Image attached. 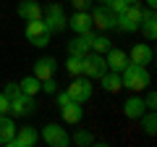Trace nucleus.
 Wrapping results in <instances>:
<instances>
[{"instance_id":"nucleus-1","label":"nucleus","mask_w":157,"mask_h":147,"mask_svg":"<svg viewBox=\"0 0 157 147\" xmlns=\"http://www.w3.org/2000/svg\"><path fill=\"white\" fill-rule=\"evenodd\" d=\"M121 81H123V89H128V92H144V89H149V84H152V76H149V71H147V66H139V63H126V68L121 71Z\"/></svg>"},{"instance_id":"nucleus-2","label":"nucleus","mask_w":157,"mask_h":147,"mask_svg":"<svg viewBox=\"0 0 157 147\" xmlns=\"http://www.w3.org/2000/svg\"><path fill=\"white\" fill-rule=\"evenodd\" d=\"M139 24H141V8L139 6H126L121 13H115V29L123 34L139 32Z\"/></svg>"},{"instance_id":"nucleus-3","label":"nucleus","mask_w":157,"mask_h":147,"mask_svg":"<svg viewBox=\"0 0 157 147\" xmlns=\"http://www.w3.org/2000/svg\"><path fill=\"white\" fill-rule=\"evenodd\" d=\"M26 40H29V45H34V47H47L50 45V29H47V24H45V18H34V21H26Z\"/></svg>"},{"instance_id":"nucleus-4","label":"nucleus","mask_w":157,"mask_h":147,"mask_svg":"<svg viewBox=\"0 0 157 147\" xmlns=\"http://www.w3.org/2000/svg\"><path fill=\"white\" fill-rule=\"evenodd\" d=\"M105 71H107L105 55H100V53H92V50H89L84 58H81V76H86V79H100Z\"/></svg>"},{"instance_id":"nucleus-5","label":"nucleus","mask_w":157,"mask_h":147,"mask_svg":"<svg viewBox=\"0 0 157 147\" xmlns=\"http://www.w3.org/2000/svg\"><path fill=\"white\" fill-rule=\"evenodd\" d=\"M34 110H37V105H34V97L32 95L18 92V95L8 97V113L16 116V118H26V116H32Z\"/></svg>"},{"instance_id":"nucleus-6","label":"nucleus","mask_w":157,"mask_h":147,"mask_svg":"<svg viewBox=\"0 0 157 147\" xmlns=\"http://www.w3.org/2000/svg\"><path fill=\"white\" fill-rule=\"evenodd\" d=\"M42 18H45L50 34H60L63 29H68V18H66V13H63V8L58 6V3L47 6L45 11H42Z\"/></svg>"},{"instance_id":"nucleus-7","label":"nucleus","mask_w":157,"mask_h":147,"mask_svg":"<svg viewBox=\"0 0 157 147\" xmlns=\"http://www.w3.org/2000/svg\"><path fill=\"white\" fill-rule=\"evenodd\" d=\"M66 92H68V97H71L73 102H81V105H84L92 97V81L86 79V76H76V79L66 87Z\"/></svg>"},{"instance_id":"nucleus-8","label":"nucleus","mask_w":157,"mask_h":147,"mask_svg":"<svg viewBox=\"0 0 157 147\" xmlns=\"http://www.w3.org/2000/svg\"><path fill=\"white\" fill-rule=\"evenodd\" d=\"M42 139H45L50 147H68V145H71V137H68V131L63 129V126H58V124H47V126H42Z\"/></svg>"},{"instance_id":"nucleus-9","label":"nucleus","mask_w":157,"mask_h":147,"mask_svg":"<svg viewBox=\"0 0 157 147\" xmlns=\"http://www.w3.org/2000/svg\"><path fill=\"white\" fill-rule=\"evenodd\" d=\"M89 18H92V26H94V29H100V32L115 29V13H113L107 6H97L94 11L89 13Z\"/></svg>"},{"instance_id":"nucleus-10","label":"nucleus","mask_w":157,"mask_h":147,"mask_svg":"<svg viewBox=\"0 0 157 147\" xmlns=\"http://www.w3.org/2000/svg\"><path fill=\"white\" fill-rule=\"evenodd\" d=\"M39 142V134H37V126H18L16 129V137H13L11 147H34Z\"/></svg>"},{"instance_id":"nucleus-11","label":"nucleus","mask_w":157,"mask_h":147,"mask_svg":"<svg viewBox=\"0 0 157 147\" xmlns=\"http://www.w3.org/2000/svg\"><path fill=\"white\" fill-rule=\"evenodd\" d=\"M68 29L73 34H92V18H89V11H76L71 18H68Z\"/></svg>"},{"instance_id":"nucleus-12","label":"nucleus","mask_w":157,"mask_h":147,"mask_svg":"<svg viewBox=\"0 0 157 147\" xmlns=\"http://www.w3.org/2000/svg\"><path fill=\"white\" fill-rule=\"evenodd\" d=\"M55 71H58V61H55V58H50V55L37 58V63H34V76H37L39 81L52 79V76H55Z\"/></svg>"},{"instance_id":"nucleus-13","label":"nucleus","mask_w":157,"mask_h":147,"mask_svg":"<svg viewBox=\"0 0 157 147\" xmlns=\"http://www.w3.org/2000/svg\"><path fill=\"white\" fill-rule=\"evenodd\" d=\"M128 61L131 63H139V66H149L152 61H155V50H152V45H134L128 53Z\"/></svg>"},{"instance_id":"nucleus-14","label":"nucleus","mask_w":157,"mask_h":147,"mask_svg":"<svg viewBox=\"0 0 157 147\" xmlns=\"http://www.w3.org/2000/svg\"><path fill=\"white\" fill-rule=\"evenodd\" d=\"M105 63H107V71L121 74V71L126 68V63H128V53L118 50V47H110V50H107V55H105Z\"/></svg>"},{"instance_id":"nucleus-15","label":"nucleus","mask_w":157,"mask_h":147,"mask_svg":"<svg viewBox=\"0 0 157 147\" xmlns=\"http://www.w3.org/2000/svg\"><path fill=\"white\" fill-rule=\"evenodd\" d=\"M18 18H24V21H34V18H42V6H39L37 0H21L16 8Z\"/></svg>"},{"instance_id":"nucleus-16","label":"nucleus","mask_w":157,"mask_h":147,"mask_svg":"<svg viewBox=\"0 0 157 147\" xmlns=\"http://www.w3.org/2000/svg\"><path fill=\"white\" fill-rule=\"evenodd\" d=\"M60 113H63V121L71 126H78L81 124V118H84V108H81V102H66V105L60 108Z\"/></svg>"},{"instance_id":"nucleus-17","label":"nucleus","mask_w":157,"mask_h":147,"mask_svg":"<svg viewBox=\"0 0 157 147\" xmlns=\"http://www.w3.org/2000/svg\"><path fill=\"white\" fill-rule=\"evenodd\" d=\"M139 29L144 32L147 42H152L157 37V18H155V8H149V11H141V24Z\"/></svg>"},{"instance_id":"nucleus-18","label":"nucleus","mask_w":157,"mask_h":147,"mask_svg":"<svg viewBox=\"0 0 157 147\" xmlns=\"http://www.w3.org/2000/svg\"><path fill=\"white\" fill-rule=\"evenodd\" d=\"M144 110H147L144 97H139V95L128 97V100L123 102V116H126V118H141V116H144Z\"/></svg>"},{"instance_id":"nucleus-19","label":"nucleus","mask_w":157,"mask_h":147,"mask_svg":"<svg viewBox=\"0 0 157 147\" xmlns=\"http://www.w3.org/2000/svg\"><path fill=\"white\" fill-rule=\"evenodd\" d=\"M13 137H16V121H13L8 113H6V116H0V145L11 147Z\"/></svg>"},{"instance_id":"nucleus-20","label":"nucleus","mask_w":157,"mask_h":147,"mask_svg":"<svg viewBox=\"0 0 157 147\" xmlns=\"http://www.w3.org/2000/svg\"><path fill=\"white\" fill-rule=\"evenodd\" d=\"M66 50H68V55H81L84 58L86 53H89V34H76V37L66 45Z\"/></svg>"},{"instance_id":"nucleus-21","label":"nucleus","mask_w":157,"mask_h":147,"mask_svg":"<svg viewBox=\"0 0 157 147\" xmlns=\"http://www.w3.org/2000/svg\"><path fill=\"white\" fill-rule=\"evenodd\" d=\"M100 84H102V89H105V92H110V95H115V92H121V89H123L121 74H115V71H105V74L100 76Z\"/></svg>"},{"instance_id":"nucleus-22","label":"nucleus","mask_w":157,"mask_h":147,"mask_svg":"<svg viewBox=\"0 0 157 147\" xmlns=\"http://www.w3.org/2000/svg\"><path fill=\"white\" fill-rule=\"evenodd\" d=\"M110 47H113V42L107 40L105 34H89V50H92V53H100V55H105Z\"/></svg>"},{"instance_id":"nucleus-23","label":"nucleus","mask_w":157,"mask_h":147,"mask_svg":"<svg viewBox=\"0 0 157 147\" xmlns=\"http://www.w3.org/2000/svg\"><path fill=\"white\" fill-rule=\"evenodd\" d=\"M18 89H21L24 95H32V97H34L37 92H42V81L32 74V76H24V79L18 81Z\"/></svg>"},{"instance_id":"nucleus-24","label":"nucleus","mask_w":157,"mask_h":147,"mask_svg":"<svg viewBox=\"0 0 157 147\" xmlns=\"http://www.w3.org/2000/svg\"><path fill=\"white\" fill-rule=\"evenodd\" d=\"M71 142H73V145H78V147H89V145H94V137H92V131L78 129L76 134L71 137Z\"/></svg>"},{"instance_id":"nucleus-25","label":"nucleus","mask_w":157,"mask_h":147,"mask_svg":"<svg viewBox=\"0 0 157 147\" xmlns=\"http://www.w3.org/2000/svg\"><path fill=\"white\" fill-rule=\"evenodd\" d=\"M141 124H144V131H147V134L155 137V131H157V116H155V110H144Z\"/></svg>"},{"instance_id":"nucleus-26","label":"nucleus","mask_w":157,"mask_h":147,"mask_svg":"<svg viewBox=\"0 0 157 147\" xmlns=\"http://www.w3.org/2000/svg\"><path fill=\"white\" fill-rule=\"evenodd\" d=\"M66 71L71 74V76H81V55H68Z\"/></svg>"},{"instance_id":"nucleus-27","label":"nucleus","mask_w":157,"mask_h":147,"mask_svg":"<svg viewBox=\"0 0 157 147\" xmlns=\"http://www.w3.org/2000/svg\"><path fill=\"white\" fill-rule=\"evenodd\" d=\"M42 92H47V95H55V92H58V81H55V76L42 81Z\"/></svg>"},{"instance_id":"nucleus-28","label":"nucleus","mask_w":157,"mask_h":147,"mask_svg":"<svg viewBox=\"0 0 157 147\" xmlns=\"http://www.w3.org/2000/svg\"><path fill=\"white\" fill-rule=\"evenodd\" d=\"M105 6H107V8H110V11H113V13H121V11H123V8H126V6H128V3H126V0H107Z\"/></svg>"},{"instance_id":"nucleus-29","label":"nucleus","mask_w":157,"mask_h":147,"mask_svg":"<svg viewBox=\"0 0 157 147\" xmlns=\"http://www.w3.org/2000/svg\"><path fill=\"white\" fill-rule=\"evenodd\" d=\"M144 105H147V110H155V108H157V95H155V89H149V92H147Z\"/></svg>"},{"instance_id":"nucleus-30","label":"nucleus","mask_w":157,"mask_h":147,"mask_svg":"<svg viewBox=\"0 0 157 147\" xmlns=\"http://www.w3.org/2000/svg\"><path fill=\"white\" fill-rule=\"evenodd\" d=\"M0 92H3V95H8V97H13V95H18L21 89H18V84H16V81H8V84L3 87Z\"/></svg>"},{"instance_id":"nucleus-31","label":"nucleus","mask_w":157,"mask_h":147,"mask_svg":"<svg viewBox=\"0 0 157 147\" xmlns=\"http://www.w3.org/2000/svg\"><path fill=\"white\" fill-rule=\"evenodd\" d=\"M71 3H73L76 11H89L92 8V0H71Z\"/></svg>"},{"instance_id":"nucleus-32","label":"nucleus","mask_w":157,"mask_h":147,"mask_svg":"<svg viewBox=\"0 0 157 147\" xmlns=\"http://www.w3.org/2000/svg\"><path fill=\"white\" fill-rule=\"evenodd\" d=\"M6 113H8V95L0 92V116H6Z\"/></svg>"},{"instance_id":"nucleus-33","label":"nucleus","mask_w":157,"mask_h":147,"mask_svg":"<svg viewBox=\"0 0 157 147\" xmlns=\"http://www.w3.org/2000/svg\"><path fill=\"white\" fill-rule=\"evenodd\" d=\"M55 95H58V105H60V108L66 105V102H71V97H68V92H66V89H63V92H55Z\"/></svg>"},{"instance_id":"nucleus-34","label":"nucleus","mask_w":157,"mask_h":147,"mask_svg":"<svg viewBox=\"0 0 157 147\" xmlns=\"http://www.w3.org/2000/svg\"><path fill=\"white\" fill-rule=\"evenodd\" d=\"M147 8H157V0H147Z\"/></svg>"},{"instance_id":"nucleus-35","label":"nucleus","mask_w":157,"mask_h":147,"mask_svg":"<svg viewBox=\"0 0 157 147\" xmlns=\"http://www.w3.org/2000/svg\"><path fill=\"white\" fill-rule=\"evenodd\" d=\"M126 3H128V6H139V0H126Z\"/></svg>"},{"instance_id":"nucleus-36","label":"nucleus","mask_w":157,"mask_h":147,"mask_svg":"<svg viewBox=\"0 0 157 147\" xmlns=\"http://www.w3.org/2000/svg\"><path fill=\"white\" fill-rule=\"evenodd\" d=\"M97 3H100V6H105V3H107V0H97Z\"/></svg>"}]
</instances>
